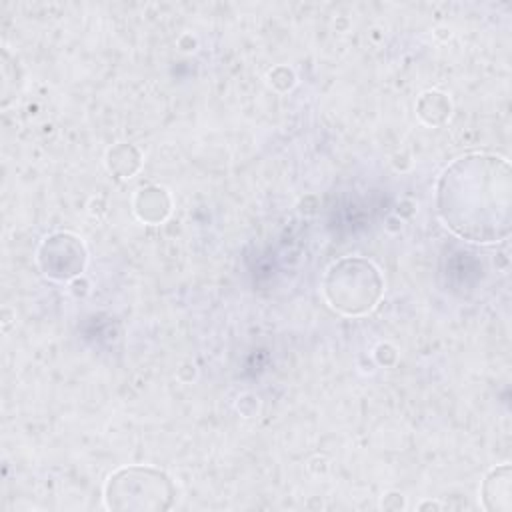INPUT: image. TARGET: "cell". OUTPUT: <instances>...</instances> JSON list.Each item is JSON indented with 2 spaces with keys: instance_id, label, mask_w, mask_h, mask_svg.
<instances>
[{
  "instance_id": "obj_4",
  "label": "cell",
  "mask_w": 512,
  "mask_h": 512,
  "mask_svg": "<svg viewBox=\"0 0 512 512\" xmlns=\"http://www.w3.org/2000/svg\"><path fill=\"white\" fill-rule=\"evenodd\" d=\"M86 248L82 240L70 232H56L42 240L38 248V266L52 280H72L86 266Z\"/></svg>"
},
{
  "instance_id": "obj_7",
  "label": "cell",
  "mask_w": 512,
  "mask_h": 512,
  "mask_svg": "<svg viewBox=\"0 0 512 512\" xmlns=\"http://www.w3.org/2000/svg\"><path fill=\"white\" fill-rule=\"evenodd\" d=\"M416 112L426 124L436 126L450 116V100L438 90H428L418 98Z\"/></svg>"
},
{
  "instance_id": "obj_3",
  "label": "cell",
  "mask_w": 512,
  "mask_h": 512,
  "mask_svg": "<svg viewBox=\"0 0 512 512\" xmlns=\"http://www.w3.org/2000/svg\"><path fill=\"white\" fill-rule=\"evenodd\" d=\"M176 484L154 466H122L104 484V504L108 510L158 512L172 508Z\"/></svg>"
},
{
  "instance_id": "obj_5",
  "label": "cell",
  "mask_w": 512,
  "mask_h": 512,
  "mask_svg": "<svg viewBox=\"0 0 512 512\" xmlns=\"http://www.w3.org/2000/svg\"><path fill=\"white\" fill-rule=\"evenodd\" d=\"M480 498L482 506L486 510H498V512H508L512 502H510V466L502 464L492 468L480 486Z\"/></svg>"
},
{
  "instance_id": "obj_2",
  "label": "cell",
  "mask_w": 512,
  "mask_h": 512,
  "mask_svg": "<svg viewBox=\"0 0 512 512\" xmlns=\"http://www.w3.org/2000/svg\"><path fill=\"white\" fill-rule=\"evenodd\" d=\"M330 308L346 316H364L376 308L384 292L380 270L366 258L344 256L330 264L322 280Z\"/></svg>"
},
{
  "instance_id": "obj_1",
  "label": "cell",
  "mask_w": 512,
  "mask_h": 512,
  "mask_svg": "<svg viewBox=\"0 0 512 512\" xmlns=\"http://www.w3.org/2000/svg\"><path fill=\"white\" fill-rule=\"evenodd\" d=\"M512 178L506 158L468 152L452 160L436 182V212L456 236L494 244L510 234Z\"/></svg>"
},
{
  "instance_id": "obj_6",
  "label": "cell",
  "mask_w": 512,
  "mask_h": 512,
  "mask_svg": "<svg viewBox=\"0 0 512 512\" xmlns=\"http://www.w3.org/2000/svg\"><path fill=\"white\" fill-rule=\"evenodd\" d=\"M172 210V200L166 188L144 186L134 196V212L142 222L160 224L168 218Z\"/></svg>"
},
{
  "instance_id": "obj_8",
  "label": "cell",
  "mask_w": 512,
  "mask_h": 512,
  "mask_svg": "<svg viewBox=\"0 0 512 512\" xmlns=\"http://www.w3.org/2000/svg\"><path fill=\"white\" fill-rule=\"evenodd\" d=\"M106 166L118 178H130L140 168V152L130 144H118L108 150Z\"/></svg>"
}]
</instances>
